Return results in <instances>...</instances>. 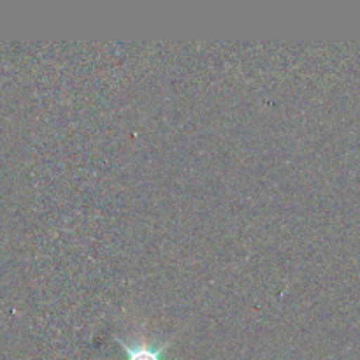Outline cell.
<instances>
[{"label":"cell","instance_id":"cell-1","mask_svg":"<svg viewBox=\"0 0 360 360\" xmlns=\"http://www.w3.org/2000/svg\"><path fill=\"white\" fill-rule=\"evenodd\" d=\"M116 341L122 345L123 352H125L129 360H164L165 352H167L169 347L174 343V336L162 341V343L158 345L150 343V341L143 340V338L134 341H125L122 340V338H116Z\"/></svg>","mask_w":360,"mask_h":360}]
</instances>
